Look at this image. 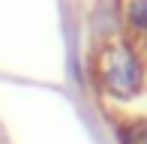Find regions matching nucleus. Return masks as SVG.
Returning a JSON list of instances; mask_svg holds the SVG:
<instances>
[{"label": "nucleus", "mask_w": 147, "mask_h": 144, "mask_svg": "<svg viewBox=\"0 0 147 144\" xmlns=\"http://www.w3.org/2000/svg\"><path fill=\"white\" fill-rule=\"evenodd\" d=\"M99 81L105 93L117 99H132L144 87V66L138 54L126 45H105L99 51Z\"/></svg>", "instance_id": "f257e3e1"}, {"label": "nucleus", "mask_w": 147, "mask_h": 144, "mask_svg": "<svg viewBox=\"0 0 147 144\" xmlns=\"http://www.w3.org/2000/svg\"><path fill=\"white\" fill-rule=\"evenodd\" d=\"M123 18L132 33L147 36V0H123Z\"/></svg>", "instance_id": "f03ea898"}, {"label": "nucleus", "mask_w": 147, "mask_h": 144, "mask_svg": "<svg viewBox=\"0 0 147 144\" xmlns=\"http://www.w3.org/2000/svg\"><path fill=\"white\" fill-rule=\"evenodd\" d=\"M120 144H147V120H129L117 129Z\"/></svg>", "instance_id": "7ed1b4c3"}]
</instances>
